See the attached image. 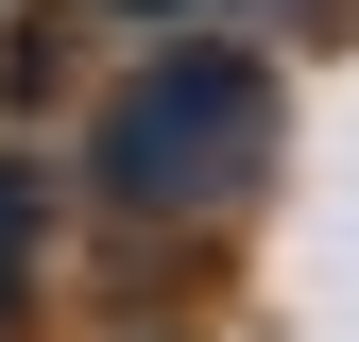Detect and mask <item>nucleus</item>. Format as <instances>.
<instances>
[{"mask_svg":"<svg viewBox=\"0 0 359 342\" xmlns=\"http://www.w3.org/2000/svg\"><path fill=\"white\" fill-rule=\"evenodd\" d=\"M257 154H274V86H257V52H171V69L120 86V120H103V189L154 205V223L257 189Z\"/></svg>","mask_w":359,"mask_h":342,"instance_id":"f257e3e1","label":"nucleus"},{"mask_svg":"<svg viewBox=\"0 0 359 342\" xmlns=\"http://www.w3.org/2000/svg\"><path fill=\"white\" fill-rule=\"evenodd\" d=\"M18 308H34V171L0 154V325H18Z\"/></svg>","mask_w":359,"mask_h":342,"instance_id":"f03ea898","label":"nucleus"}]
</instances>
